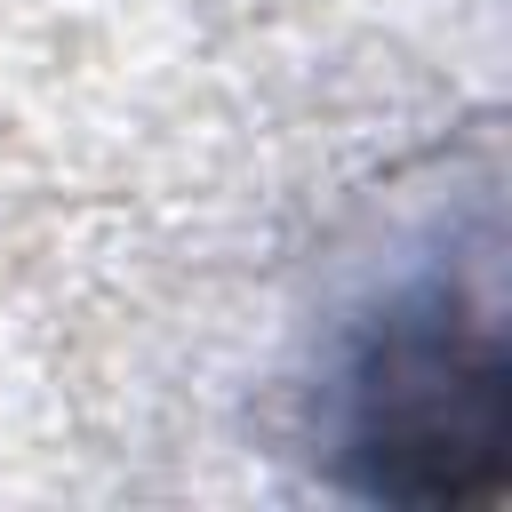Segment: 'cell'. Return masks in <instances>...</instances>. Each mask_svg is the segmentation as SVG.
<instances>
[{
	"label": "cell",
	"mask_w": 512,
	"mask_h": 512,
	"mask_svg": "<svg viewBox=\"0 0 512 512\" xmlns=\"http://www.w3.org/2000/svg\"><path fill=\"white\" fill-rule=\"evenodd\" d=\"M344 472L360 496L408 512H480L504 496L512 368L488 312L432 288L368 336L344 408Z\"/></svg>",
	"instance_id": "6da1fadb"
}]
</instances>
